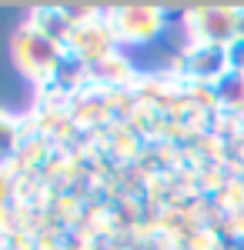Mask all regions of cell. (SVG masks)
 Returning a JSON list of instances; mask_svg holds the SVG:
<instances>
[{
  "label": "cell",
  "instance_id": "obj_1",
  "mask_svg": "<svg viewBox=\"0 0 244 250\" xmlns=\"http://www.w3.org/2000/svg\"><path fill=\"white\" fill-rule=\"evenodd\" d=\"M14 50H17V67L37 83L50 80L57 74V67L64 63L60 43H54L47 34H40L37 27H24L14 40Z\"/></svg>",
  "mask_w": 244,
  "mask_h": 250
},
{
  "label": "cell",
  "instance_id": "obj_2",
  "mask_svg": "<svg viewBox=\"0 0 244 250\" xmlns=\"http://www.w3.org/2000/svg\"><path fill=\"white\" fill-rule=\"evenodd\" d=\"M161 23L164 14L161 10H117L111 17V30L117 40H127V43H144V40L157 37L161 34Z\"/></svg>",
  "mask_w": 244,
  "mask_h": 250
},
{
  "label": "cell",
  "instance_id": "obj_3",
  "mask_svg": "<svg viewBox=\"0 0 244 250\" xmlns=\"http://www.w3.org/2000/svg\"><path fill=\"white\" fill-rule=\"evenodd\" d=\"M218 100L224 104L227 110L234 114H244V77L241 74H227L218 83Z\"/></svg>",
  "mask_w": 244,
  "mask_h": 250
},
{
  "label": "cell",
  "instance_id": "obj_4",
  "mask_svg": "<svg viewBox=\"0 0 244 250\" xmlns=\"http://www.w3.org/2000/svg\"><path fill=\"white\" fill-rule=\"evenodd\" d=\"M227 63H231V74H241L244 77V43L241 40H234L227 47Z\"/></svg>",
  "mask_w": 244,
  "mask_h": 250
},
{
  "label": "cell",
  "instance_id": "obj_5",
  "mask_svg": "<svg viewBox=\"0 0 244 250\" xmlns=\"http://www.w3.org/2000/svg\"><path fill=\"white\" fill-rule=\"evenodd\" d=\"M238 40L244 43V10H238Z\"/></svg>",
  "mask_w": 244,
  "mask_h": 250
}]
</instances>
